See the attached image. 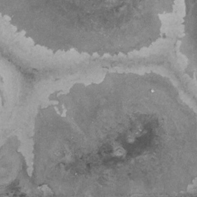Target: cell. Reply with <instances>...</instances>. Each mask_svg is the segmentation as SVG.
Masks as SVG:
<instances>
[{
    "label": "cell",
    "mask_w": 197,
    "mask_h": 197,
    "mask_svg": "<svg viewBox=\"0 0 197 197\" xmlns=\"http://www.w3.org/2000/svg\"><path fill=\"white\" fill-rule=\"evenodd\" d=\"M171 0H0V16L46 47H94L129 38L160 21Z\"/></svg>",
    "instance_id": "1"
}]
</instances>
